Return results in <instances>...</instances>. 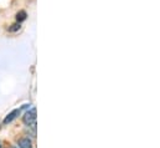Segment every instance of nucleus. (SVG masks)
Instances as JSON below:
<instances>
[{
    "instance_id": "nucleus-1",
    "label": "nucleus",
    "mask_w": 160,
    "mask_h": 148,
    "mask_svg": "<svg viewBox=\"0 0 160 148\" xmlns=\"http://www.w3.org/2000/svg\"><path fill=\"white\" fill-rule=\"evenodd\" d=\"M22 121L28 126H35L36 123V108H31L22 116Z\"/></svg>"
},
{
    "instance_id": "nucleus-2",
    "label": "nucleus",
    "mask_w": 160,
    "mask_h": 148,
    "mask_svg": "<svg viewBox=\"0 0 160 148\" xmlns=\"http://www.w3.org/2000/svg\"><path fill=\"white\" fill-rule=\"evenodd\" d=\"M29 105H24L22 107H20V108H16V110H14L12 112H10L5 118H4V124H8V123H10V122H12L20 113H21V111L25 108V107H28Z\"/></svg>"
},
{
    "instance_id": "nucleus-3",
    "label": "nucleus",
    "mask_w": 160,
    "mask_h": 148,
    "mask_svg": "<svg viewBox=\"0 0 160 148\" xmlns=\"http://www.w3.org/2000/svg\"><path fill=\"white\" fill-rule=\"evenodd\" d=\"M19 148H32V142L29 137H24L19 141Z\"/></svg>"
},
{
    "instance_id": "nucleus-4",
    "label": "nucleus",
    "mask_w": 160,
    "mask_h": 148,
    "mask_svg": "<svg viewBox=\"0 0 160 148\" xmlns=\"http://www.w3.org/2000/svg\"><path fill=\"white\" fill-rule=\"evenodd\" d=\"M26 19V11H24V10H21V11H19L18 14H16V20L19 21V23H21V21H24Z\"/></svg>"
},
{
    "instance_id": "nucleus-5",
    "label": "nucleus",
    "mask_w": 160,
    "mask_h": 148,
    "mask_svg": "<svg viewBox=\"0 0 160 148\" xmlns=\"http://www.w3.org/2000/svg\"><path fill=\"white\" fill-rule=\"evenodd\" d=\"M19 29H20V23L12 25V28H10V31H16V30H19Z\"/></svg>"
},
{
    "instance_id": "nucleus-6",
    "label": "nucleus",
    "mask_w": 160,
    "mask_h": 148,
    "mask_svg": "<svg viewBox=\"0 0 160 148\" xmlns=\"http://www.w3.org/2000/svg\"><path fill=\"white\" fill-rule=\"evenodd\" d=\"M10 148H19V147H16V146H11Z\"/></svg>"
},
{
    "instance_id": "nucleus-7",
    "label": "nucleus",
    "mask_w": 160,
    "mask_h": 148,
    "mask_svg": "<svg viewBox=\"0 0 160 148\" xmlns=\"http://www.w3.org/2000/svg\"><path fill=\"white\" fill-rule=\"evenodd\" d=\"M0 148H1V141H0Z\"/></svg>"
}]
</instances>
